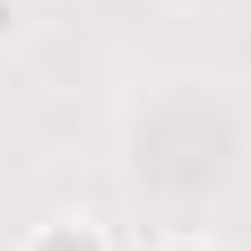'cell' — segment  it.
I'll return each mask as SVG.
<instances>
[{
	"label": "cell",
	"instance_id": "1",
	"mask_svg": "<svg viewBox=\"0 0 251 251\" xmlns=\"http://www.w3.org/2000/svg\"><path fill=\"white\" fill-rule=\"evenodd\" d=\"M18 251H113V234H104L96 217H44Z\"/></svg>",
	"mask_w": 251,
	"mask_h": 251
},
{
	"label": "cell",
	"instance_id": "2",
	"mask_svg": "<svg viewBox=\"0 0 251 251\" xmlns=\"http://www.w3.org/2000/svg\"><path fill=\"white\" fill-rule=\"evenodd\" d=\"M156 251H217V243H200V234H174V243H156Z\"/></svg>",
	"mask_w": 251,
	"mask_h": 251
},
{
	"label": "cell",
	"instance_id": "3",
	"mask_svg": "<svg viewBox=\"0 0 251 251\" xmlns=\"http://www.w3.org/2000/svg\"><path fill=\"white\" fill-rule=\"evenodd\" d=\"M9 35H18V0H0V44H9Z\"/></svg>",
	"mask_w": 251,
	"mask_h": 251
}]
</instances>
